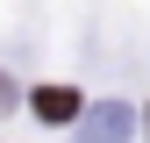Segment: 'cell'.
I'll use <instances>...</instances> for the list:
<instances>
[{
  "mask_svg": "<svg viewBox=\"0 0 150 143\" xmlns=\"http://www.w3.org/2000/svg\"><path fill=\"white\" fill-rule=\"evenodd\" d=\"M36 115L43 122H71L79 115V93H71V86H43V93H36Z\"/></svg>",
  "mask_w": 150,
  "mask_h": 143,
  "instance_id": "cell-1",
  "label": "cell"
},
{
  "mask_svg": "<svg viewBox=\"0 0 150 143\" xmlns=\"http://www.w3.org/2000/svg\"><path fill=\"white\" fill-rule=\"evenodd\" d=\"M129 129V115H122V107H107V115H93V136H122Z\"/></svg>",
  "mask_w": 150,
  "mask_h": 143,
  "instance_id": "cell-2",
  "label": "cell"
},
{
  "mask_svg": "<svg viewBox=\"0 0 150 143\" xmlns=\"http://www.w3.org/2000/svg\"><path fill=\"white\" fill-rule=\"evenodd\" d=\"M0 100H14V86H7V79H0Z\"/></svg>",
  "mask_w": 150,
  "mask_h": 143,
  "instance_id": "cell-3",
  "label": "cell"
}]
</instances>
